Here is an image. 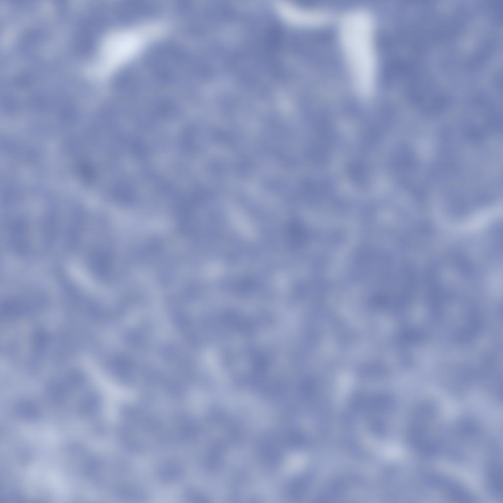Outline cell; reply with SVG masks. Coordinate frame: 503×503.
I'll return each mask as SVG.
<instances>
[{"mask_svg":"<svg viewBox=\"0 0 503 503\" xmlns=\"http://www.w3.org/2000/svg\"><path fill=\"white\" fill-rule=\"evenodd\" d=\"M425 481L430 487L442 492L449 498L459 502H470L473 499L471 494L463 486L444 476L427 475Z\"/></svg>","mask_w":503,"mask_h":503,"instance_id":"cell-3","label":"cell"},{"mask_svg":"<svg viewBox=\"0 0 503 503\" xmlns=\"http://www.w3.org/2000/svg\"><path fill=\"white\" fill-rule=\"evenodd\" d=\"M488 488L496 497L502 496V465L499 455L495 454L489 463L487 471Z\"/></svg>","mask_w":503,"mask_h":503,"instance_id":"cell-4","label":"cell"},{"mask_svg":"<svg viewBox=\"0 0 503 503\" xmlns=\"http://www.w3.org/2000/svg\"><path fill=\"white\" fill-rule=\"evenodd\" d=\"M339 37L354 89L361 95H370L377 74L374 23L370 14L361 9L348 12L341 20Z\"/></svg>","mask_w":503,"mask_h":503,"instance_id":"cell-1","label":"cell"},{"mask_svg":"<svg viewBox=\"0 0 503 503\" xmlns=\"http://www.w3.org/2000/svg\"><path fill=\"white\" fill-rule=\"evenodd\" d=\"M438 422V411L429 403L423 404L414 411L409 429V438L413 447L422 455L437 454L442 445V436Z\"/></svg>","mask_w":503,"mask_h":503,"instance_id":"cell-2","label":"cell"}]
</instances>
